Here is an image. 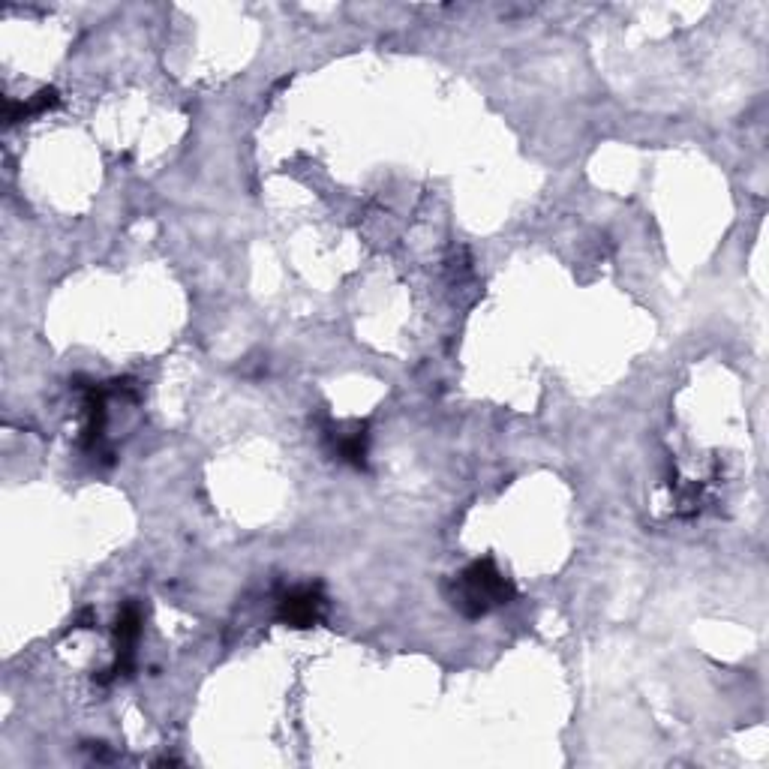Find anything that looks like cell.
I'll return each mask as SVG.
<instances>
[{"instance_id":"obj_1","label":"cell","mask_w":769,"mask_h":769,"mask_svg":"<svg viewBox=\"0 0 769 769\" xmlns=\"http://www.w3.org/2000/svg\"><path fill=\"white\" fill-rule=\"evenodd\" d=\"M514 598V586L508 577L493 565V559L472 562L454 583V607L466 616H484L499 604H508Z\"/></svg>"},{"instance_id":"obj_2","label":"cell","mask_w":769,"mask_h":769,"mask_svg":"<svg viewBox=\"0 0 769 769\" xmlns=\"http://www.w3.org/2000/svg\"><path fill=\"white\" fill-rule=\"evenodd\" d=\"M325 610V595L319 592V586H301L295 592H289L280 604V616L283 622L295 625V628H310L319 622Z\"/></svg>"},{"instance_id":"obj_3","label":"cell","mask_w":769,"mask_h":769,"mask_svg":"<svg viewBox=\"0 0 769 769\" xmlns=\"http://www.w3.org/2000/svg\"><path fill=\"white\" fill-rule=\"evenodd\" d=\"M58 103H61L58 91H55V88H43V91H37L28 103H7V121H10V124L28 121V118H34V115H43V112L55 109Z\"/></svg>"},{"instance_id":"obj_4","label":"cell","mask_w":769,"mask_h":769,"mask_svg":"<svg viewBox=\"0 0 769 769\" xmlns=\"http://www.w3.org/2000/svg\"><path fill=\"white\" fill-rule=\"evenodd\" d=\"M337 454H340V460H346V463H352V466H364V457H367V433H364V430H355V433H349V436H340Z\"/></svg>"}]
</instances>
